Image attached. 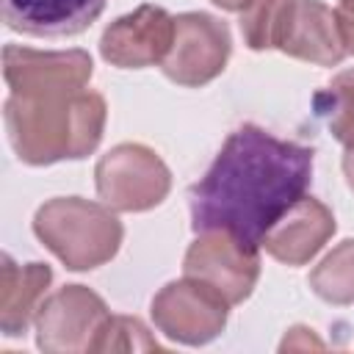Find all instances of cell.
I'll list each match as a JSON object with an SVG mask.
<instances>
[{
  "label": "cell",
  "instance_id": "6da1fadb",
  "mask_svg": "<svg viewBox=\"0 0 354 354\" xmlns=\"http://www.w3.org/2000/svg\"><path fill=\"white\" fill-rule=\"evenodd\" d=\"M310 180V147L277 138L257 124H241L188 191L191 227L194 232H227L260 249L266 232L304 199Z\"/></svg>",
  "mask_w": 354,
  "mask_h": 354
},
{
  "label": "cell",
  "instance_id": "7a4b0ae2",
  "mask_svg": "<svg viewBox=\"0 0 354 354\" xmlns=\"http://www.w3.org/2000/svg\"><path fill=\"white\" fill-rule=\"evenodd\" d=\"M105 100L97 91L22 97L11 94L3 105L8 144L28 166L80 160L91 155L105 130Z\"/></svg>",
  "mask_w": 354,
  "mask_h": 354
},
{
  "label": "cell",
  "instance_id": "3957f363",
  "mask_svg": "<svg viewBox=\"0 0 354 354\" xmlns=\"http://www.w3.org/2000/svg\"><path fill=\"white\" fill-rule=\"evenodd\" d=\"M36 238L72 271L108 263L122 246V221L108 205L80 196H55L33 216Z\"/></svg>",
  "mask_w": 354,
  "mask_h": 354
},
{
  "label": "cell",
  "instance_id": "277c9868",
  "mask_svg": "<svg viewBox=\"0 0 354 354\" xmlns=\"http://www.w3.org/2000/svg\"><path fill=\"white\" fill-rule=\"evenodd\" d=\"M102 205L119 213H141L160 205L171 188V171L144 144H119L108 149L94 169Z\"/></svg>",
  "mask_w": 354,
  "mask_h": 354
},
{
  "label": "cell",
  "instance_id": "5b68a950",
  "mask_svg": "<svg viewBox=\"0 0 354 354\" xmlns=\"http://www.w3.org/2000/svg\"><path fill=\"white\" fill-rule=\"evenodd\" d=\"M230 53L232 36L227 22L205 11H185L174 17V39L160 69L171 83L199 88L224 72Z\"/></svg>",
  "mask_w": 354,
  "mask_h": 354
},
{
  "label": "cell",
  "instance_id": "8992f818",
  "mask_svg": "<svg viewBox=\"0 0 354 354\" xmlns=\"http://www.w3.org/2000/svg\"><path fill=\"white\" fill-rule=\"evenodd\" d=\"M227 310L230 301L218 290L194 277H183L155 293L149 313L158 332L166 337L185 346H202L218 337L227 324Z\"/></svg>",
  "mask_w": 354,
  "mask_h": 354
},
{
  "label": "cell",
  "instance_id": "52a82bcc",
  "mask_svg": "<svg viewBox=\"0 0 354 354\" xmlns=\"http://www.w3.org/2000/svg\"><path fill=\"white\" fill-rule=\"evenodd\" d=\"M108 318L111 310L94 290L86 285H64L41 301L33 318L36 346L47 354L88 351Z\"/></svg>",
  "mask_w": 354,
  "mask_h": 354
},
{
  "label": "cell",
  "instance_id": "ba28073f",
  "mask_svg": "<svg viewBox=\"0 0 354 354\" xmlns=\"http://www.w3.org/2000/svg\"><path fill=\"white\" fill-rule=\"evenodd\" d=\"M183 274L210 285L232 307L252 296L260 279V254L227 232H199L185 252Z\"/></svg>",
  "mask_w": 354,
  "mask_h": 354
},
{
  "label": "cell",
  "instance_id": "9c48e42d",
  "mask_svg": "<svg viewBox=\"0 0 354 354\" xmlns=\"http://www.w3.org/2000/svg\"><path fill=\"white\" fill-rule=\"evenodd\" d=\"M94 64L86 50H58L41 53L19 44H6L3 50V77L11 94L47 97L83 91L91 80Z\"/></svg>",
  "mask_w": 354,
  "mask_h": 354
},
{
  "label": "cell",
  "instance_id": "30bf717a",
  "mask_svg": "<svg viewBox=\"0 0 354 354\" xmlns=\"http://www.w3.org/2000/svg\"><path fill=\"white\" fill-rule=\"evenodd\" d=\"M174 39V17L152 3L113 19L100 39V55L119 69H144L163 64Z\"/></svg>",
  "mask_w": 354,
  "mask_h": 354
},
{
  "label": "cell",
  "instance_id": "8fae6325",
  "mask_svg": "<svg viewBox=\"0 0 354 354\" xmlns=\"http://www.w3.org/2000/svg\"><path fill=\"white\" fill-rule=\"evenodd\" d=\"M274 47L290 58L318 66H337L346 58L335 11L321 0H293L279 25Z\"/></svg>",
  "mask_w": 354,
  "mask_h": 354
},
{
  "label": "cell",
  "instance_id": "7c38bea8",
  "mask_svg": "<svg viewBox=\"0 0 354 354\" xmlns=\"http://www.w3.org/2000/svg\"><path fill=\"white\" fill-rule=\"evenodd\" d=\"M335 227L332 210L324 202L304 196L266 232L260 246L285 266H304L332 238Z\"/></svg>",
  "mask_w": 354,
  "mask_h": 354
},
{
  "label": "cell",
  "instance_id": "4fadbf2b",
  "mask_svg": "<svg viewBox=\"0 0 354 354\" xmlns=\"http://www.w3.org/2000/svg\"><path fill=\"white\" fill-rule=\"evenodd\" d=\"M108 0H3L6 25L25 36L64 39L83 33Z\"/></svg>",
  "mask_w": 354,
  "mask_h": 354
},
{
  "label": "cell",
  "instance_id": "5bb4252c",
  "mask_svg": "<svg viewBox=\"0 0 354 354\" xmlns=\"http://www.w3.org/2000/svg\"><path fill=\"white\" fill-rule=\"evenodd\" d=\"M53 279L47 263H25L17 266L8 254H3L0 274V329L6 337L25 335L30 321L36 318L44 290Z\"/></svg>",
  "mask_w": 354,
  "mask_h": 354
},
{
  "label": "cell",
  "instance_id": "9a60e30c",
  "mask_svg": "<svg viewBox=\"0 0 354 354\" xmlns=\"http://www.w3.org/2000/svg\"><path fill=\"white\" fill-rule=\"evenodd\" d=\"M313 108L329 133L346 149H354V69L335 75L332 83L313 97Z\"/></svg>",
  "mask_w": 354,
  "mask_h": 354
},
{
  "label": "cell",
  "instance_id": "2e32d148",
  "mask_svg": "<svg viewBox=\"0 0 354 354\" xmlns=\"http://www.w3.org/2000/svg\"><path fill=\"white\" fill-rule=\"evenodd\" d=\"M310 288L318 299L329 304H351L354 301V238L337 243L313 271Z\"/></svg>",
  "mask_w": 354,
  "mask_h": 354
},
{
  "label": "cell",
  "instance_id": "e0dca14e",
  "mask_svg": "<svg viewBox=\"0 0 354 354\" xmlns=\"http://www.w3.org/2000/svg\"><path fill=\"white\" fill-rule=\"evenodd\" d=\"M293 0H252L241 11V36L249 50H271Z\"/></svg>",
  "mask_w": 354,
  "mask_h": 354
},
{
  "label": "cell",
  "instance_id": "ac0fdd59",
  "mask_svg": "<svg viewBox=\"0 0 354 354\" xmlns=\"http://www.w3.org/2000/svg\"><path fill=\"white\" fill-rule=\"evenodd\" d=\"M160 343L149 329L130 315H111L97 332L88 351H158Z\"/></svg>",
  "mask_w": 354,
  "mask_h": 354
},
{
  "label": "cell",
  "instance_id": "d6986e66",
  "mask_svg": "<svg viewBox=\"0 0 354 354\" xmlns=\"http://www.w3.org/2000/svg\"><path fill=\"white\" fill-rule=\"evenodd\" d=\"M335 19H337V30H340L346 55H354V0H337Z\"/></svg>",
  "mask_w": 354,
  "mask_h": 354
},
{
  "label": "cell",
  "instance_id": "ffe728a7",
  "mask_svg": "<svg viewBox=\"0 0 354 354\" xmlns=\"http://www.w3.org/2000/svg\"><path fill=\"white\" fill-rule=\"evenodd\" d=\"M343 174H346L348 188L354 191V149H346V155H343Z\"/></svg>",
  "mask_w": 354,
  "mask_h": 354
},
{
  "label": "cell",
  "instance_id": "44dd1931",
  "mask_svg": "<svg viewBox=\"0 0 354 354\" xmlns=\"http://www.w3.org/2000/svg\"><path fill=\"white\" fill-rule=\"evenodd\" d=\"M210 3L218 6V8H224V11H238V14H241L252 0H210Z\"/></svg>",
  "mask_w": 354,
  "mask_h": 354
}]
</instances>
